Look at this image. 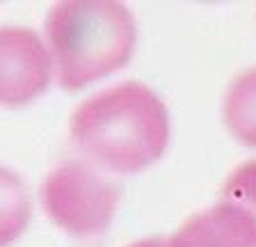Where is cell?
Returning <instances> with one entry per match:
<instances>
[{
	"label": "cell",
	"mask_w": 256,
	"mask_h": 247,
	"mask_svg": "<svg viewBox=\"0 0 256 247\" xmlns=\"http://www.w3.org/2000/svg\"><path fill=\"white\" fill-rule=\"evenodd\" d=\"M71 140L92 165L114 174L151 167L170 144V112L151 87L126 80L96 92L71 114Z\"/></svg>",
	"instance_id": "cell-1"
},
{
	"label": "cell",
	"mask_w": 256,
	"mask_h": 247,
	"mask_svg": "<svg viewBox=\"0 0 256 247\" xmlns=\"http://www.w3.org/2000/svg\"><path fill=\"white\" fill-rule=\"evenodd\" d=\"M46 46L58 82L82 90L130 62L138 44L135 16L110 0L58 2L46 16Z\"/></svg>",
	"instance_id": "cell-2"
},
{
	"label": "cell",
	"mask_w": 256,
	"mask_h": 247,
	"mask_svg": "<svg viewBox=\"0 0 256 247\" xmlns=\"http://www.w3.org/2000/svg\"><path fill=\"white\" fill-rule=\"evenodd\" d=\"M50 78L46 42L30 28L0 26V106H28L48 90Z\"/></svg>",
	"instance_id": "cell-4"
},
{
	"label": "cell",
	"mask_w": 256,
	"mask_h": 247,
	"mask_svg": "<svg viewBox=\"0 0 256 247\" xmlns=\"http://www.w3.org/2000/svg\"><path fill=\"white\" fill-rule=\"evenodd\" d=\"M220 202L242 208L256 222V160L245 162L229 174L220 192Z\"/></svg>",
	"instance_id": "cell-8"
},
{
	"label": "cell",
	"mask_w": 256,
	"mask_h": 247,
	"mask_svg": "<svg viewBox=\"0 0 256 247\" xmlns=\"http://www.w3.org/2000/svg\"><path fill=\"white\" fill-rule=\"evenodd\" d=\"M224 124L238 142L256 146V69L234 78L224 94Z\"/></svg>",
	"instance_id": "cell-6"
},
{
	"label": "cell",
	"mask_w": 256,
	"mask_h": 247,
	"mask_svg": "<svg viewBox=\"0 0 256 247\" xmlns=\"http://www.w3.org/2000/svg\"><path fill=\"white\" fill-rule=\"evenodd\" d=\"M128 247H165V238H142L138 242H130Z\"/></svg>",
	"instance_id": "cell-9"
},
{
	"label": "cell",
	"mask_w": 256,
	"mask_h": 247,
	"mask_svg": "<svg viewBox=\"0 0 256 247\" xmlns=\"http://www.w3.org/2000/svg\"><path fill=\"white\" fill-rule=\"evenodd\" d=\"M32 220V202L26 183L14 170L0 165V247L14 245Z\"/></svg>",
	"instance_id": "cell-7"
},
{
	"label": "cell",
	"mask_w": 256,
	"mask_h": 247,
	"mask_svg": "<svg viewBox=\"0 0 256 247\" xmlns=\"http://www.w3.org/2000/svg\"><path fill=\"white\" fill-rule=\"evenodd\" d=\"M39 197L50 222L76 238L101 236L119 206V188L85 160L55 165L44 178Z\"/></svg>",
	"instance_id": "cell-3"
},
{
	"label": "cell",
	"mask_w": 256,
	"mask_h": 247,
	"mask_svg": "<svg viewBox=\"0 0 256 247\" xmlns=\"http://www.w3.org/2000/svg\"><path fill=\"white\" fill-rule=\"evenodd\" d=\"M165 247H256V222L238 206L218 202L188 218Z\"/></svg>",
	"instance_id": "cell-5"
}]
</instances>
